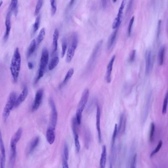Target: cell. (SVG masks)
I'll return each mask as SVG.
<instances>
[{
	"instance_id": "1",
	"label": "cell",
	"mask_w": 168,
	"mask_h": 168,
	"mask_svg": "<svg viewBox=\"0 0 168 168\" xmlns=\"http://www.w3.org/2000/svg\"><path fill=\"white\" fill-rule=\"evenodd\" d=\"M21 65V57L19 48H16L14 51L11 62L10 70L14 82L17 83L19 77Z\"/></svg>"
},
{
	"instance_id": "2",
	"label": "cell",
	"mask_w": 168,
	"mask_h": 168,
	"mask_svg": "<svg viewBox=\"0 0 168 168\" xmlns=\"http://www.w3.org/2000/svg\"><path fill=\"white\" fill-rule=\"evenodd\" d=\"M90 92L88 89H86L84 91L81 99L80 100L77 111H76V119L78 125H80L81 123V120L82 117V114L84 110L85 109L88 101V97H89Z\"/></svg>"
},
{
	"instance_id": "3",
	"label": "cell",
	"mask_w": 168,
	"mask_h": 168,
	"mask_svg": "<svg viewBox=\"0 0 168 168\" xmlns=\"http://www.w3.org/2000/svg\"><path fill=\"white\" fill-rule=\"evenodd\" d=\"M49 55L48 50L46 48H44L42 51L38 74L37 75V78L34 81V84H37L39 81V80L41 79L44 75L46 67L47 66L49 62Z\"/></svg>"
},
{
	"instance_id": "4",
	"label": "cell",
	"mask_w": 168,
	"mask_h": 168,
	"mask_svg": "<svg viewBox=\"0 0 168 168\" xmlns=\"http://www.w3.org/2000/svg\"><path fill=\"white\" fill-rule=\"evenodd\" d=\"M17 98L16 94L14 91L10 92L9 95L3 112V119L5 122L7 120L10 112L14 108Z\"/></svg>"
},
{
	"instance_id": "5",
	"label": "cell",
	"mask_w": 168,
	"mask_h": 168,
	"mask_svg": "<svg viewBox=\"0 0 168 168\" xmlns=\"http://www.w3.org/2000/svg\"><path fill=\"white\" fill-rule=\"evenodd\" d=\"M78 43V36L76 33H74L71 36V38L70 43V46L67 50L66 58V62L67 63H70L71 62L74 56L75 52L77 48Z\"/></svg>"
},
{
	"instance_id": "6",
	"label": "cell",
	"mask_w": 168,
	"mask_h": 168,
	"mask_svg": "<svg viewBox=\"0 0 168 168\" xmlns=\"http://www.w3.org/2000/svg\"><path fill=\"white\" fill-rule=\"evenodd\" d=\"M20 141V139L13 135L10 140V157H9V166L10 168H14L15 159L16 156L17 144Z\"/></svg>"
},
{
	"instance_id": "7",
	"label": "cell",
	"mask_w": 168,
	"mask_h": 168,
	"mask_svg": "<svg viewBox=\"0 0 168 168\" xmlns=\"http://www.w3.org/2000/svg\"><path fill=\"white\" fill-rule=\"evenodd\" d=\"M126 4H127V0H123L120 7L119 8L117 16L115 18V20L113 24L112 28L113 29H118L119 27L120 26L121 21H122L123 9L126 5Z\"/></svg>"
},
{
	"instance_id": "8",
	"label": "cell",
	"mask_w": 168,
	"mask_h": 168,
	"mask_svg": "<svg viewBox=\"0 0 168 168\" xmlns=\"http://www.w3.org/2000/svg\"><path fill=\"white\" fill-rule=\"evenodd\" d=\"M49 102L50 105L51 106V109L50 127L55 129L56 125H57V120H58V113H57L55 104L54 102L52 100V99H50Z\"/></svg>"
},
{
	"instance_id": "9",
	"label": "cell",
	"mask_w": 168,
	"mask_h": 168,
	"mask_svg": "<svg viewBox=\"0 0 168 168\" xmlns=\"http://www.w3.org/2000/svg\"><path fill=\"white\" fill-rule=\"evenodd\" d=\"M0 168H5L6 163V153L2 135L0 130Z\"/></svg>"
},
{
	"instance_id": "10",
	"label": "cell",
	"mask_w": 168,
	"mask_h": 168,
	"mask_svg": "<svg viewBox=\"0 0 168 168\" xmlns=\"http://www.w3.org/2000/svg\"><path fill=\"white\" fill-rule=\"evenodd\" d=\"M43 90L42 88H41L35 94L34 97V101L33 102V106L32 108V111L33 112L36 111L38 110L39 106L41 105V103L42 100L43 95Z\"/></svg>"
},
{
	"instance_id": "11",
	"label": "cell",
	"mask_w": 168,
	"mask_h": 168,
	"mask_svg": "<svg viewBox=\"0 0 168 168\" xmlns=\"http://www.w3.org/2000/svg\"><path fill=\"white\" fill-rule=\"evenodd\" d=\"M77 125L78 123H77L76 118L73 119L72 122V130L73 133L74 137L75 146L76 148V152L78 153L81 149V145L79 140V136L77 132Z\"/></svg>"
},
{
	"instance_id": "12",
	"label": "cell",
	"mask_w": 168,
	"mask_h": 168,
	"mask_svg": "<svg viewBox=\"0 0 168 168\" xmlns=\"http://www.w3.org/2000/svg\"><path fill=\"white\" fill-rule=\"evenodd\" d=\"M11 14H12V12L9 10V12L6 14V18H5V32L4 37V40L5 42H6L9 39V36L10 34V30L12 28L11 20H10Z\"/></svg>"
},
{
	"instance_id": "13",
	"label": "cell",
	"mask_w": 168,
	"mask_h": 168,
	"mask_svg": "<svg viewBox=\"0 0 168 168\" xmlns=\"http://www.w3.org/2000/svg\"><path fill=\"white\" fill-rule=\"evenodd\" d=\"M145 72L148 74L152 70V51L148 49L145 52Z\"/></svg>"
},
{
	"instance_id": "14",
	"label": "cell",
	"mask_w": 168,
	"mask_h": 168,
	"mask_svg": "<svg viewBox=\"0 0 168 168\" xmlns=\"http://www.w3.org/2000/svg\"><path fill=\"white\" fill-rule=\"evenodd\" d=\"M115 59H116V56H113L111 59L110 60L108 65L107 67V70H106V81L107 83H110L111 81V74L112 72L113 68V66H114V62H115Z\"/></svg>"
},
{
	"instance_id": "15",
	"label": "cell",
	"mask_w": 168,
	"mask_h": 168,
	"mask_svg": "<svg viewBox=\"0 0 168 168\" xmlns=\"http://www.w3.org/2000/svg\"><path fill=\"white\" fill-rule=\"evenodd\" d=\"M28 88L26 87H24L22 91L21 92V94H20L19 96L17 97L14 108H17L18 106H20L25 100L26 98L28 96Z\"/></svg>"
},
{
	"instance_id": "16",
	"label": "cell",
	"mask_w": 168,
	"mask_h": 168,
	"mask_svg": "<svg viewBox=\"0 0 168 168\" xmlns=\"http://www.w3.org/2000/svg\"><path fill=\"white\" fill-rule=\"evenodd\" d=\"M96 128H97L99 141L101 143L102 141V135H101V127H100V119H101V112L100 108L98 105L97 106L96 110Z\"/></svg>"
},
{
	"instance_id": "17",
	"label": "cell",
	"mask_w": 168,
	"mask_h": 168,
	"mask_svg": "<svg viewBox=\"0 0 168 168\" xmlns=\"http://www.w3.org/2000/svg\"><path fill=\"white\" fill-rule=\"evenodd\" d=\"M40 141V138L39 137H35V138L30 141L29 144L26 148V154L27 155H30L34 151L35 148L38 145Z\"/></svg>"
},
{
	"instance_id": "18",
	"label": "cell",
	"mask_w": 168,
	"mask_h": 168,
	"mask_svg": "<svg viewBox=\"0 0 168 168\" xmlns=\"http://www.w3.org/2000/svg\"><path fill=\"white\" fill-rule=\"evenodd\" d=\"M55 130L52 127H49L46 131V140L50 145H52L55 140Z\"/></svg>"
},
{
	"instance_id": "19",
	"label": "cell",
	"mask_w": 168,
	"mask_h": 168,
	"mask_svg": "<svg viewBox=\"0 0 168 168\" xmlns=\"http://www.w3.org/2000/svg\"><path fill=\"white\" fill-rule=\"evenodd\" d=\"M59 38V31L58 30L56 29L53 34V44H52V53L53 54L55 53L57 50Z\"/></svg>"
},
{
	"instance_id": "20",
	"label": "cell",
	"mask_w": 168,
	"mask_h": 168,
	"mask_svg": "<svg viewBox=\"0 0 168 168\" xmlns=\"http://www.w3.org/2000/svg\"><path fill=\"white\" fill-rule=\"evenodd\" d=\"M106 160H107V148L106 145L102 147V150L101 153V158L99 163V168H105L106 167Z\"/></svg>"
},
{
	"instance_id": "21",
	"label": "cell",
	"mask_w": 168,
	"mask_h": 168,
	"mask_svg": "<svg viewBox=\"0 0 168 168\" xmlns=\"http://www.w3.org/2000/svg\"><path fill=\"white\" fill-rule=\"evenodd\" d=\"M126 127V118L124 114H122L120 116L119 126L118 127V134H123L124 132Z\"/></svg>"
},
{
	"instance_id": "22",
	"label": "cell",
	"mask_w": 168,
	"mask_h": 168,
	"mask_svg": "<svg viewBox=\"0 0 168 168\" xmlns=\"http://www.w3.org/2000/svg\"><path fill=\"white\" fill-rule=\"evenodd\" d=\"M37 46V45L36 41L34 39H33V41L30 42L29 47L28 48L27 53V57H28V58H29L33 54V53H34L35 49H36Z\"/></svg>"
},
{
	"instance_id": "23",
	"label": "cell",
	"mask_w": 168,
	"mask_h": 168,
	"mask_svg": "<svg viewBox=\"0 0 168 168\" xmlns=\"http://www.w3.org/2000/svg\"><path fill=\"white\" fill-rule=\"evenodd\" d=\"M118 29H116L112 34L111 35H110V38H109V41L108 42V48L110 49V48L112 47L113 45L115 43V41L116 38V35L118 33Z\"/></svg>"
},
{
	"instance_id": "24",
	"label": "cell",
	"mask_w": 168,
	"mask_h": 168,
	"mask_svg": "<svg viewBox=\"0 0 168 168\" xmlns=\"http://www.w3.org/2000/svg\"><path fill=\"white\" fill-rule=\"evenodd\" d=\"M165 52V47L164 46H163L159 50V54H158V62L160 66H162L164 63Z\"/></svg>"
},
{
	"instance_id": "25",
	"label": "cell",
	"mask_w": 168,
	"mask_h": 168,
	"mask_svg": "<svg viewBox=\"0 0 168 168\" xmlns=\"http://www.w3.org/2000/svg\"><path fill=\"white\" fill-rule=\"evenodd\" d=\"M74 72V70L73 68H70L68 71V72H67V73H66V76H65V79H63V82L61 84V87L64 86V85H66V84L67 83V82L70 80V79L73 76Z\"/></svg>"
},
{
	"instance_id": "26",
	"label": "cell",
	"mask_w": 168,
	"mask_h": 168,
	"mask_svg": "<svg viewBox=\"0 0 168 168\" xmlns=\"http://www.w3.org/2000/svg\"><path fill=\"white\" fill-rule=\"evenodd\" d=\"M59 63V58L58 57L56 56L54 57L51 61L49 66H48V69L49 70H52L58 66Z\"/></svg>"
},
{
	"instance_id": "27",
	"label": "cell",
	"mask_w": 168,
	"mask_h": 168,
	"mask_svg": "<svg viewBox=\"0 0 168 168\" xmlns=\"http://www.w3.org/2000/svg\"><path fill=\"white\" fill-rule=\"evenodd\" d=\"M45 28H42L41 30H40V32H39L38 36L37 37V41H36L37 46L39 45V44H41V42L43 41L44 37L45 36Z\"/></svg>"
},
{
	"instance_id": "28",
	"label": "cell",
	"mask_w": 168,
	"mask_h": 168,
	"mask_svg": "<svg viewBox=\"0 0 168 168\" xmlns=\"http://www.w3.org/2000/svg\"><path fill=\"white\" fill-rule=\"evenodd\" d=\"M41 15H38L35 19V22H34V26H33V33H36L37 30L39 29V26H40V23H41Z\"/></svg>"
},
{
	"instance_id": "29",
	"label": "cell",
	"mask_w": 168,
	"mask_h": 168,
	"mask_svg": "<svg viewBox=\"0 0 168 168\" xmlns=\"http://www.w3.org/2000/svg\"><path fill=\"white\" fill-rule=\"evenodd\" d=\"M168 104V91L166 94L164 99L163 101V108H162V114L165 115L167 113V106Z\"/></svg>"
},
{
	"instance_id": "30",
	"label": "cell",
	"mask_w": 168,
	"mask_h": 168,
	"mask_svg": "<svg viewBox=\"0 0 168 168\" xmlns=\"http://www.w3.org/2000/svg\"><path fill=\"white\" fill-rule=\"evenodd\" d=\"M18 0H11L10 5L9 7V10L10 12H17V9Z\"/></svg>"
},
{
	"instance_id": "31",
	"label": "cell",
	"mask_w": 168,
	"mask_h": 168,
	"mask_svg": "<svg viewBox=\"0 0 168 168\" xmlns=\"http://www.w3.org/2000/svg\"><path fill=\"white\" fill-rule=\"evenodd\" d=\"M67 41L66 38H63L62 41V53H61V57L62 58H63L66 54V51L67 50Z\"/></svg>"
},
{
	"instance_id": "32",
	"label": "cell",
	"mask_w": 168,
	"mask_h": 168,
	"mask_svg": "<svg viewBox=\"0 0 168 168\" xmlns=\"http://www.w3.org/2000/svg\"><path fill=\"white\" fill-rule=\"evenodd\" d=\"M162 145H163V141H162V140L159 141V143H158V145H157V147L152 152V153H150V157H153L155 154H156L157 153H158L159 150H160L161 148H162Z\"/></svg>"
},
{
	"instance_id": "33",
	"label": "cell",
	"mask_w": 168,
	"mask_h": 168,
	"mask_svg": "<svg viewBox=\"0 0 168 168\" xmlns=\"http://www.w3.org/2000/svg\"><path fill=\"white\" fill-rule=\"evenodd\" d=\"M43 0H38V1L37 2V5L35 6V10H34V15L35 16H37L39 14V12L43 5Z\"/></svg>"
},
{
	"instance_id": "34",
	"label": "cell",
	"mask_w": 168,
	"mask_h": 168,
	"mask_svg": "<svg viewBox=\"0 0 168 168\" xmlns=\"http://www.w3.org/2000/svg\"><path fill=\"white\" fill-rule=\"evenodd\" d=\"M51 7V14L54 15L57 12V2L56 0H50Z\"/></svg>"
},
{
	"instance_id": "35",
	"label": "cell",
	"mask_w": 168,
	"mask_h": 168,
	"mask_svg": "<svg viewBox=\"0 0 168 168\" xmlns=\"http://www.w3.org/2000/svg\"><path fill=\"white\" fill-rule=\"evenodd\" d=\"M154 132H155V124L154 123H152L150 125V133H149V141H153L154 139Z\"/></svg>"
},
{
	"instance_id": "36",
	"label": "cell",
	"mask_w": 168,
	"mask_h": 168,
	"mask_svg": "<svg viewBox=\"0 0 168 168\" xmlns=\"http://www.w3.org/2000/svg\"><path fill=\"white\" fill-rule=\"evenodd\" d=\"M68 157H69V150H68V145L66 143H65L64 145V149H63V159L68 161Z\"/></svg>"
},
{
	"instance_id": "37",
	"label": "cell",
	"mask_w": 168,
	"mask_h": 168,
	"mask_svg": "<svg viewBox=\"0 0 168 168\" xmlns=\"http://www.w3.org/2000/svg\"><path fill=\"white\" fill-rule=\"evenodd\" d=\"M134 20H135V17H134V16L132 17L131 19H130V22H129L127 30L128 35L129 37H130L131 34L132 29L133 25L134 23Z\"/></svg>"
},
{
	"instance_id": "38",
	"label": "cell",
	"mask_w": 168,
	"mask_h": 168,
	"mask_svg": "<svg viewBox=\"0 0 168 168\" xmlns=\"http://www.w3.org/2000/svg\"><path fill=\"white\" fill-rule=\"evenodd\" d=\"M137 163V154H135L133 157L132 159L131 165H130V168H136Z\"/></svg>"
},
{
	"instance_id": "39",
	"label": "cell",
	"mask_w": 168,
	"mask_h": 168,
	"mask_svg": "<svg viewBox=\"0 0 168 168\" xmlns=\"http://www.w3.org/2000/svg\"><path fill=\"white\" fill-rule=\"evenodd\" d=\"M136 53V50H133L132 51L131 53L130 54V57H129V62L131 63L134 62L135 59Z\"/></svg>"
},
{
	"instance_id": "40",
	"label": "cell",
	"mask_w": 168,
	"mask_h": 168,
	"mask_svg": "<svg viewBox=\"0 0 168 168\" xmlns=\"http://www.w3.org/2000/svg\"><path fill=\"white\" fill-rule=\"evenodd\" d=\"M161 25V20L159 21L158 22V26H157V38L158 39L159 38V35L160 34Z\"/></svg>"
},
{
	"instance_id": "41",
	"label": "cell",
	"mask_w": 168,
	"mask_h": 168,
	"mask_svg": "<svg viewBox=\"0 0 168 168\" xmlns=\"http://www.w3.org/2000/svg\"><path fill=\"white\" fill-rule=\"evenodd\" d=\"M134 0H129V3L128 4L127 8V13L130 12V10L131 9L132 6L134 2Z\"/></svg>"
},
{
	"instance_id": "42",
	"label": "cell",
	"mask_w": 168,
	"mask_h": 168,
	"mask_svg": "<svg viewBox=\"0 0 168 168\" xmlns=\"http://www.w3.org/2000/svg\"><path fill=\"white\" fill-rule=\"evenodd\" d=\"M63 168H69L67 160H66L65 159H63Z\"/></svg>"
},
{
	"instance_id": "43",
	"label": "cell",
	"mask_w": 168,
	"mask_h": 168,
	"mask_svg": "<svg viewBox=\"0 0 168 168\" xmlns=\"http://www.w3.org/2000/svg\"><path fill=\"white\" fill-rule=\"evenodd\" d=\"M107 3L108 0H101V4H102V6L103 8L104 9L106 8L107 5Z\"/></svg>"
},
{
	"instance_id": "44",
	"label": "cell",
	"mask_w": 168,
	"mask_h": 168,
	"mask_svg": "<svg viewBox=\"0 0 168 168\" xmlns=\"http://www.w3.org/2000/svg\"><path fill=\"white\" fill-rule=\"evenodd\" d=\"M28 66L30 70H32L34 68V65L32 62H29L28 63Z\"/></svg>"
},
{
	"instance_id": "45",
	"label": "cell",
	"mask_w": 168,
	"mask_h": 168,
	"mask_svg": "<svg viewBox=\"0 0 168 168\" xmlns=\"http://www.w3.org/2000/svg\"><path fill=\"white\" fill-rule=\"evenodd\" d=\"M75 1V0H70V6L72 5L74 3Z\"/></svg>"
},
{
	"instance_id": "46",
	"label": "cell",
	"mask_w": 168,
	"mask_h": 168,
	"mask_svg": "<svg viewBox=\"0 0 168 168\" xmlns=\"http://www.w3.org/2000/svg\"><path fill=\"white\" fill-rule=\"evenodd\" d=\"M110 168H113L112 162L111 161H110Z\"/></svg>"
},
{
	"instance_id": "47",
	"label": "cell",
	"mask_w": 168,
	"mask_h": 168,
	"mask_svg": "<svg viewBox=\"0 0 168 168\" xmlns=\"http://www.w3.org/2000/svg\"><path fill=\"white\" fill-rule=\"evenodd\" d=\"M2 4H3V1H0V8H1V6L2 5Z\"/></svg>"
},
{
	"instance_id": "48",
	"label": "cell",
	"mask_w": 168,
	"mask_h": 168,
	"mask_svg": "<svg viewBox=\"0 0 168 168\" xmlns=\"http://www.w3.org/2000/svg\"><path fill=\"white\" fill-rule=\"evenodd\" d=\"M112 1L114 3H116V1H117V0H112Z\"/></svg>"
}]
</instances>
